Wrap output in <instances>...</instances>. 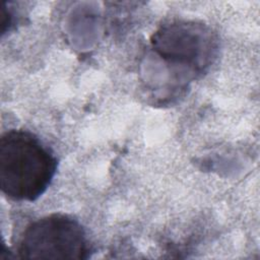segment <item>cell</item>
<instances>
[{
	"label": "cell",
	"instance_id": "cell-1",
	"mask_svg": "<svg viewBox=\"0 0 260 260\" xmlns=\"http://www.w3.org/2000/svg\"><path fill=\"white\" fill-rule=\"evenodd\" d=\"M57 158L31 132L8 130L0 138V188L14 201L41 197L57 171Z\"/></svg>",
	"mask_w": 260,
	"mask_h": 260
},
{
	"label": "cell",
	"instance_id": "cell-2",
	"mask_svg": "<svg viewBox=\"0 0 260 260\" xmlns=\"http://www.w3.org/2000/svg\"><path fill=\"white\" fill-rule=\"evenodd\" d=\"M16 252L24 259H86L89 245L84 229L76 219L53 213L25 226Z\"/></svg>",
	"mask_w": 260,
	"mask_h": 260
},
{
	"label": "cell",
	"instance_id": "cell-3",
	"mask_svg": "<svg viewBox=\"0 0 260 260\" xmlns=\"http://www.w3.org/2000/svg\"><path fill=\"white\" fill-rule=\"evenodd\" d=\"M214 40L201 24L172 23L155 32L153 49L165 59L187 64L201 70L210 62L214 51Z\"/></svg>",
	"mask_w": 260,
	"mask_h": 260
}]
</instances>
